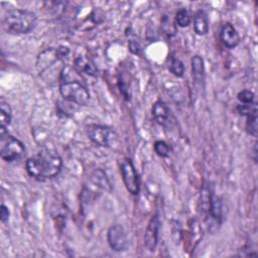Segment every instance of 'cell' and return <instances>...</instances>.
Instances as JSON below:
<instances>
[{
	"label": "cell",
	"mask_w": 258,
	"mask_h": 258,
	"mask_svg": "<svg viewBox=\"0 0 258 258\" xmlns=\"http://www.w3.org/2000/svg\"><path fill=\"white\" fill-rule=\"evenodd\" d=\"M9 216H10V212H9V209L8 207H6L4 204L1 205V210H0V219H1V222L2 223H6L9 219Z\"/></svg>",
	"instance_id": "603a6c76"
},
{
	"label": "cell",
	"mask_w": 258,
	"mask_h": 258,
	"mask_svg": "<svg viewBox=\"0 0 258 258\" xmlns=\"http://www.w3.org/2000/svg\"><path fill=\"white\" fill-rule=\"evenodd\" d=\"M191 73H192V78L196 82V84H202L205 80V62L202 56L200 55H194L191 57Z\"/></svg>",
	"instance_id": "2e32d148"
},
{
	"label": "cell",
	"mask_w": 258,
	"mask_h": 258,
	"mask_svg": "<svg viewBox=\"0 0 258 258\" xmlns=\"http://www.w3.org/2000/svg\"><path fill=\"white\" fill-rule=\"evenodd\" d=\"M159 229H160V218L158 214H155L151 217L146 227L145 236H144V244L145 247L150 251L154 252L157 244H158V237H159Z\"/></svg>",
	"instance_id": "9c48e42d"
},
{
	"label": "cell",
	"mask_w": 258,
	"mask_h": 258,
	"mask_svg": "<svg viewBox=\"0 0 258 258\" xmlns=\"http://www.w3.org/2000/svg\"><path fill=\"white\" fill-rule=\"evenodd\" d=\"M62 159L59 154L52 149H41L25 161V169L29 176L45 181L55 177L61 170Z\"/></svg>",
	"instance_id": "6da1fadb"
},
{
	"label": "cell",
	"mask_w": 258,
	"mask_h": 258,
	"mask_svg": "<svg viewBox=\"0 0 258 258\" xmlns=\"http://www.w3.org/2000/svg\"><path fill=\"white\" fill-rule=\"evenodd\" d=\"M129 49H130L133 53H138V52H139V49H140V46H139V44H138L137 41L130 40V41H129Z\"/></svg>",
	"instance_id": "cb8c5ba5"
},
{
	"label": "cell",
	"mask_w": 258,
	"mask_h": 258,
	"mask_svg": "<svg viewBox=\"0 0 258 258\" xmlns=\"http://www.w3.org/2000/svg\"><path fill=\"white\" fill-rule=\"evenodd\" d=\"M214 189L213 186L210 184V182H206L201 190V197H200V204H201V211L207 215L210 211L213 198H214Z\"/></svg>",
	"instance_id": "9a60e30c"
},
{
	"label": "cell",
	"mask_w": 258,
	"mask_h": 258,
	"mask_svg": "<svg viewBox=\"0 0 258 258\" xmlns=\"http://www.w3.org/2000/svg\"><path fill=\"white\" fill-rule=\"evenodd\" d=\"M152 117L157 124L162 127H168L172 123V116L167 105L161 101H156L152 106Z\"/></svg>",
	"instance_id": "30bf717a"
},
{
	"label": "cell",
	"mask_w": 258,
	"mask_h": 258,
	"mask_svg": "<svg viewBox=\"0 0 258 258\" xmlns=\"http://www.w3.org/2000/svg\"><path fill=\"white\" fill-rule=\"evenodd\" d=\"M74 69L78 74H85L93 78L98 76V69L94 61L85 55H79L75 58Z\"/></svg>",
	"instance_id": "7c38bea8"
},
{
	"label": "cell",
	"mask_w": 258,
	"mask_h": 258,
	"mask_svg": "<svg viewBox=\"0 0 258 258\" xmlns=\"http://www.w3.org/2000/svg\"><path fill=\"white\" fill-rule=\"evenodd\" d=\"M86 131L89 139L101 147H112L118 141L117 133L108 126L91 124L87 126Z\"/></svg>",
	"instance_id": "277c9868"
},
{
	"label": "cell",
	"mask_w": 258,
	"mask_h": 258,
	"mask_svg": "<svg viewBox=\"0 0 258 258\" xmlns=\"http://www.w3.org/2000/svg\"><path fill=\"white\" fill-rule=\"evenodd\" d=\"M220 38L222 43L228 48H234L240 42L239 33L230 22H226L222 26L221 32H220Z\"/></svg>",
	"instance_id": "8fae6325"
},
{
	"label": "cell",
	"mask_w": 258,
	"mask_h": 258,
	"mask_svg": "<svg viewBox=\"0 0 258 258\" xmlns=\"http://www.w3.org/2000/svg\"><path fill=\"white\" fill-rule=\"evenodd\" d=\"M59 93L64 100L79 106L88 105L91 98L87 87L79 80L72 79L67 68H63L60 73Z\"/></svg>",
	"instance_id": "3957f363"
},
{
	"label": "cell",
	"mask_w": 258,
	"mask_h": 258,
	"mask_svg": "<svg viewBox=\"0 0 258 258\" xmlns=\"http://www.w3.org/2000/svg\"><path fill=\"white\" fill-rule=\"evenodd\" d=\"M120 172L127 191L132 196H137L140 191V181L135 166L130 158L125 157L122 159Z\"/></svg>",
	"instance_id": "8992f818"
},
{
	"label": "cell",
	"mask_w": 258,
	"mask_h": 258,
	"mask_svg": "<svg viewBox=\"0 0 258 258\" xmlns=\"http://www.w3.org/2000/svg\"><path fill=\"white\" fill-rule=\"evenodd\" d=\"M241 104H251L254 102V93L250 90H242L237 95Z\"/></svg>",
	"instance_id": "7402d4cb"
},
{
	"label": "cell",
	"mask_w": 258,
	"mask_h": 258,
	"mask_svg": "<svg viewBox=\"0 0 258 258\" xmlns=\"http://www.w3.org/2000/svg\"><path fill=\"white\" fill-rule=\"evenodd\" d=\"M37 25V16L26 9H10L2 19V28L9 34H26Z\"/></svg>",
	"instance_id": "7a4b0ae2"
},
{
	"label": "cell",
	"mask_w": 258,
	"mask_h": 258,
	"mask_svg": "<svg viewBox=\"0 0 258 258\" xmlns=\"http://www.w3.org/2000/svg\"><path fill=\"white\" fill-rule=\"evenodd\" d=\"M168 70L173 76L180 78L184 74V64L177 56L171 54L168 59Z\"/></svg>",
	"instance_id": "e0dca14e"
},
{
	"label": "cell",
	"mask_w": 258,
	"mask_h": 258,
	"mask_svg": "<svg viewBox=\"0 0 258 258\" xmlns=\"http://www.w3.org/2000/svg\"><path fill=\"white\" fill-rule=\"evenodd\" d=\"M194 30L198 35H206L209 32V19L204 10H198L194 16Z\"/></svg>",
	"instance_id": "5bb4252c"
},
{
	"label": "cell",
	"mask_w": 258,
	"mask_h": 258,
	"mask_svg": "<svg viewBox=\"0 0 258 258\" xmlns=\"http://www.w3.org/2000/svg\"><path fill=\"white\" fill-rule=\"evenodd\" d=\"M110 187H111V185H110L109 179L107 178L106 173L102 169L98 168V169L94 170L92 172L91 176L89 177L88 185L84 187L82 196L89 194V197H87L85 199L86 201H88L91 199H95L97 197V195H101V192L104 190L105 191L107 189L109 190Z\"/></svg>",
	"instance_id": "52a82bcc"
},
{
	"label": "cell",
	"mask_w": 258,
	"mask_h": 258,
	"mask_svg": "<svg viewBox=\"0 0 258 258\" xmlns=\"http://www.w3.org/2000/svg\"><path fill=\"white\" fill-rule=\"evenodd\" d=\"M107 240L110 248L116 252L125 251L129 246L127 234L121 225H113L109 228Z\"/></svg>",
	"instance_id": "ba28073f"
},
{
	"label": "cell",
	"mask_w": 258,
	"mask_h": 258,
	"mask_svg": "<svg viewBox=\"0 0 258 258\" xmlns=\"http://www.w3.org/2000/svg\"><path fill=\"white\" fill-rule=\"evenodd\" d=\"M246 130L253 137L257 136V115L246 118Z\"/></svg>",
	"instance_id": "44dd1931"
},
{
	"label": "cell",
	"mask_w": 258,
	"mask_h": 258,
	"mask_svg": "<svg viewBox=\"0 0 258 258\" xmlns=\"http://www.w3.org/2000/svg\"><path fill=\"white\" fill-rule=\"evenodd\" d=\"M154 151L155 153L160 156V157H167L169 155V152H170V147L169 145L163 141V140H157L155 141L154 143Z\"/></svg>",
	"instance_id": "ffe728a7"
},
{
	"label": "cell",
	"mask_w": 258,
	"mask_h": 258,
	"mask_svg": "<svg viewBox=\"0 0 258 258\" xmlns=\"http://www.w3.org/2000/svg\"><path fill=\"white\" fill-rule=\"evenodd\" d=\"M237 111L241 116H244L246 118L257 115V104L254 102L251 104H240L237 106Z\"/></svg>",
	"instance_id": "d6986e66"
},
{
	"label": "cell",
	"mask_w": 258,
	"mask_h": 258,
	"mask_svg": "<svg viewBox=\"0 0 258 258\" xmlns=\"http://www.w3.org/2000/svg\"><path fill=\"white\" fill-rule=\"evenodd\" d=\"M12 119V111L4 97L0 98V139L7 136V127Z\"/></svg>",
	"instance_id": "4fadbf2b"
},
{
	"label": "cell",
	"mask_w": 258,
	"mask_h": 258,
	"mask_svg": "<svg viewBox=\"0 0 258 258\" xmlns=\"http://www.w3.org/2000/svg\"><path fill=\"white\" fill-rule=\"evenodd\" d=\"M175 22L179 27H187L190 24V14L185 8L177 10L175 13Z\"/></svg>",
	"instance_id": "ac0fdd59"
},
{
	"label": "cell",
	"mask_w": 258,
	"mask_h": 258,
	"mask_svg": "<svg viewBox=\"0 0 258 258\" xmlns=\"http://www.w3.org/2000/svg\"><path fill=\"white\" fill-rule=\"evenodd\" d=\"M1 148L0 155L6 162H14L21 159L25 154V146L23 142L14 136L7 135L0 139Z\"/></svg>",
	"instance_id": "5b68a950"
}]
</instances>
